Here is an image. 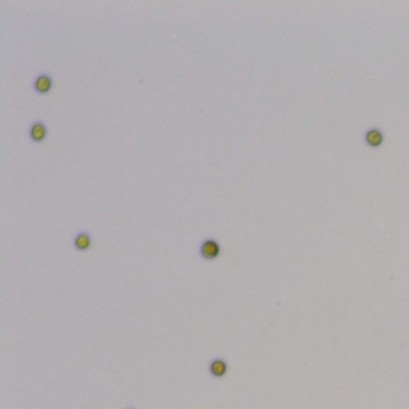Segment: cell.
Wrapping results in <instances>:
<instances>
[{
    "label": "cell",
    "instance_id": "cell-1",
    "mask_svg": "<svg viewBox=\"0 0 409 409\" xmlns=\"http://www.w3.org/2000/svg\"><path fill=\"white\" fill-rule=\"evenodd\" d=\"M219 254H221V245H219L217 240L214 238H207L203 240L201 245H200V256L203 259H208V261H213L216 259Z\"/></svg>",
    "mask_w": 409,
    "mask_h": 409
},
{
    "label": "cell",
    "instance_id": "cell-2",
    "mask_svg": "<svg viewBox=\"0 0 409 409\" xmlns=\"http://www.w3.org/2000/svg\"><path fill=\"white\" fill-rule=\"evenodd\" d=\"M32 86H34V90H35L37 93L45 95V93H48V91L53 88V79H51V76H48V74H39V76L34 79Z\"/></svg>",
    "mask_w": 409,
    "mask_h": 409
},
{
    "label": "cell",
    "instance_id": "cell-5",
    "mask_svg": "<svg viewBox=\"0 0 409 409\" xmlns=\"http://www.w3.org/2000/svg\"><path fill=\"white\" fill-rule=\"evenodd\" d=\"M29 136H31L32 141L35 142H40L45 139L47 136V126L43 122H35L31 125V128H29Z\"/></svg>",
    "mask_w": 409,
    "mask_h": 409
},
{
    "label": "cell",
    "instance_id": "cell-4",
    "mask_svg": "<svg viewBox=\"0 0 409 409\" xmlns=\"http://www.w3.org/2000/svg\"><path fill=\"white\" fill-rule=\"evenodd\" d=\"M364 142H366L369 147H381L384 144V133L379 128H369L366 133H364Z\"/></svg>",
    "mask_w": 409,
    "mask_h": 409
},
{
    "label": "cell",
    "instance_id": "cell-3",
    "mask_svg": "<svg viewBox=\"0 0 409 409\" xmlns=\"http://www.w3.org/2000/svg\"><path fill=\"white\" fill-rule=\"evenodd\" d=\"M208 371L213 377L216 379H222L227 371H229V366H227V361L224 358H213L210 366H208Z\"/></svg>",
    "mask_w": 409,
    "mask_h": 409
},
{
    "label": "cell",
    "instance_id": "cell-7",
    "mask_svg": "<svg viewBox=\"0 0 409 409\" xmlns=\"http://www.w3.org/2000/svg\"><path fill=\"white\" fill-rule=\"evenodd\" d=\"M128 409H135V407H128Z\"/></svg>",
    "mask_w": 409,
    "mask_h": 409
},
{
    "label": "cell",
    "instance_id": "cell-6",
    "mask_svg": "<svg viewBox=\"0 0 409 409\" xmlns=\"http://www.w3.org/2000/svg\"><path fill=\"white\" fill-rule=\"evenodd\" d=\"M74 246H76V250H79V251H86V250H88V248L91 246L90 233H86V232L77 233L76 238H74Z\"/></svg>",
    "mask_w": 409,
    "mask_h": 409
}]
</instances>
